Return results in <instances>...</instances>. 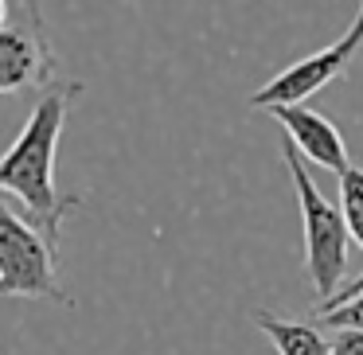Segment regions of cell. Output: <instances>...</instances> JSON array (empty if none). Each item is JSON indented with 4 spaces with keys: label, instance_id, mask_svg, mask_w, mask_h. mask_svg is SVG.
I'll use <instances>...</instances> for the list:
<instances>
[{
    "label": "cell",
    "instance_id": "1",
    "mask_svg": "<svg viewBox=\"0 0 363 355\" xmlns=\"http://www.w3.org/2000/svg\"><path fill=\"white\" fill-rule=\"evenodd\" d=\"M79 86H55L35 102L32 118L16 133L12 149L0 157V191L24 203V219L48 238V246L59 254V230L63 219L79 207V196H59L55 191V152L67 125V110Z\"/></svg>",
    "mask_w": 363,
    "mask_h": 355
},
{
    "label": "cell",
    "instance_id": "2",
    "mask_svg": "<svg viewBox=\"0 0 363 355\" xmlns=\"http://www.w3.org/2000/svg\"><path fill=\"white\" fill-rule=\"evenodd\" d=\"M281 160L289 164L293 188L301 199V222H305V269L313 277L316 289V305H328L340 289H344V274H347V250H352V235H347V222L340 215L336 203L320 196V188L308 176V164L297 157L289 141L281 149Z\"/></svg>",
    "mask_w": 363,
    "mask_h": 355
},
{
    "label": "cell",
    "instance_id": "3",
    "mask_svg": "<svg viewBox=\"0 0 363 355\" xmlns=\"http://www.w3.org/2000/svg\"><path fill=\"white\" fill-rule=\"evenodd\" d=\"M0 293L4 297H63L55 250L28 219L0 203Z\"/></svg>",
    "mask_w": 363,
    "mask_h": 355
},
{
    "label": "cell",
    "instance_id": "4",
    "mask_svg": "<svg viewBox=\"0 0 363 355\" xmlns=\"http://www.w3.org/2000/svg\"><path fill=\"white\" fill-rule=\"evenodd\" d=\"M359 47H363V4H359V12H355L352 28H347L336 43H328V47L313 51V55L301 59V63L285 67L281 74H274V79L250 98V106L254 110H285V106L308 102L316 90H324L328 82H336L340 74L347 71V63L355 59Z\"/></svg>",
    "mask_w": 363,
    "mask_h": 355
},
{
    "label": "cell",
    "instance_id": "5",
    "mask_svg": "<svg viewBox=\"0 0 363 355\" xmlns=\"http://www.w3.org/2000/svg\"><path fill=\"white\" fill-rule=\"evenodd\" d=\"M269 113L281 121L285 141L297 149L301 160L324 168V172H336V176H344L347 168H352L347 164L344 137H340V129L332 125L324 113L308 110V106H285V110H269Z\"/></svg>",
    "mask_w": 363,
    "mask_h": 355
},
{
    "label": "cell",
    "instance_id": "6",
    "mask_svg": "<svg viewBox=\"0 0 363 355\" xmlns=\"http://www.w3.org/2000/svg\"><path fill=\"white\" fill-rule=\"evenodd\" d=\"M55 71V55L40 32L20 28H4L0 32V94H20L28 86H43Z\"/></svg>",
    "mask_w": 363,
    "mask_h": 355
},
{
    "label": "cell",
    "instance_id": "7",
    "mask_svg": "<svg viewBox=\"0 0 363 355\" xmlns=\"http://www.w3.org/2000/svg\"><path fill=\"white\" fill-rule=\"evenodd\" d=\"M254 324L274 339L277 355H328V339L313 328V324L281 320L274 312H254Z\"/></svg>",
    "mask_w": 363,
    "mask_h": 355
},
{
    "label": "cell",
    "instance_id": "8",
    "mask_svg": "<svg viewBox=\"0 0 363 355\" xmlns=\"http://www.w3.org/2000/svg\"><path fill=\"white\" fill-rule=\"evenodd\" d=\"M340 215L347 222L352 242L363 246V168H347L340 176Z\"/></svg>",
    "mask_w": 363,
    "mask_h": 355
},
{
    "label": "cell",
    "instance_id": "9",
    "mask_svg": "<svg viewBox=\"0 0 363 355\" xmlns=\"http://www.w3.org/2000/svg\"><path fill=\"white\" fill-rule=\"evenodd\" d=\"M320 324H328L336 332H363V293L336 308H328V312H320Z\"/></svg>",
    "mask_w": 363,
    "mask_h": 355
},
{
    "label": "cell",
    "instance_id": "10",
    "mask_svg": "<svg viewBox=\"0 0 363 355\" xmlns=\"http://www.w3.org/2000/svg\"><path fill=\"white\" fill-rule=\"evenodd\" d=\"M328 355H363V332H340L328 344Z\"/></svg>",
    "mask_w": 363,
    "mask_h": 355
},
{
    "label": "cell",
    "instance_id": "11",
    "mask_svg": "<svg viewBox=\"0 0 363 355\" xmlns=\"http://www.w3.org/2000/svg\"><path fill=\"white\" fill-rule=\"evenodd\" d=\"M359 293H363V274H359V277H352V281H347V285H344V289H340V293H336V297H332V300H328V305H324V308H320V312H328V308H336V305H344V300H352V297H359Z\"/></svg>",
    "mask_w": 363,
    "mask_h": 355
},
{
    "label": "cell",
    "instance_id": "12",
    "mask_svg": "<svg viewBox=\"0 0 363 355\" xmlns=\"http://www.w3.org/2000/svg\"><path fill=\"white\" fill-rule=\"evenodd\" d=\"M9 9H12V4H4V0H0V32H4V20H9Z\"/></svg>",
    "mask_w": 363,
    "mask_h": 355
}]
</instances>
